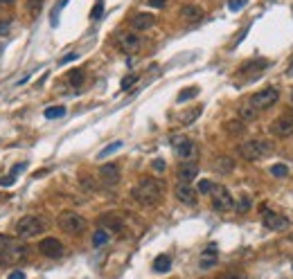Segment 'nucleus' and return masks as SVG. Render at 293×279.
<instances>
[{
    "label": "nucleus",
    "instance_id": "nucleus-7",
    "mask_svg": "<svg viewBox=\"0 0 293 279\" xmlns=\"http://www.w3.org/2000/svg\"><path fill=\"white\" fill-rule=\"evenodd\" d=\"M277 97H280V92H277V88H264V90L255 92L253 97L248 99V104H250V106H253V108L259 113V110H266V108L275 106Z\"/></svg>",
    "mask_w": 293,
    "mask_h": 279
},
{
    "label": "nucleus",
    "instance_id": "nucleus-16",
    "mask_svg": "<svg viewBox=\"0 0 293 279\" xmlns=\"http://www.w3.org/2000/svg\"><path fill=\"white\" fill-rule=\"evenodd\" d=\"M131 25H133V29H140V32L151 29L156 25V16L154 14H138V16H133Z\"/></svg>",
    "mask_w": 293,
    "mask_h": 279
},
{
    "label": "nucleus",
    "instance_id": "nucleus-49",
    "mask_svg": "<svg viewBox=\"0 0 293 279\" xmlns=\"http://www.w3.org/2000/svg\"><path fill=\"white\" fill-rule=\"evenodd\" d=\"M217 279H219V277H217Z\"/></svg>",
    "mask_w": 293,
    "mask_h": 279
},
{
    "label": "nucleus",
    "instance_id": "nucleus-27",
    "mask_svg": "<svg viewBox=\"0 0 293 279\" xmlns=\"http://www.w3.org/2000/svg\"><path fill=\"white\" fill-rule=\"evenodd\" d=\"M23 162L20 165H16L14 167V171H12V176H5V178H0V187H9V185H14V180H16V176H18V171L23 169Z\"/></svg>",
    "mask_w": 293,
    "mask_h": 279
},
{
    "label": "nucleus",
    "instance_id": "nucleus-6",
    "mask_svg": "<svg viewBox=\"0 0 293 279\" xmlns=\"http://www.w3.org/2000/svg\"><path fill=\"white\" fill-rule=\"evenodd\" d=\"M210 196H212V207L217 209V212H230V209H235L232 194H230V189H226L223 185H214Z\"/></svg>",
    "mask_w": 293,
    "mask_h": 279
},
{
    "label": "nucleus",
    "instance_id": "nucleus-33",
    "mask_svg": "<svg viewBox=\"0 0 293 279\" xmlns=\"http://www.w3.org/2000/svg\"><path fill=\"white\" fill-rule=\"evenodd\" d=\"M212 180H198V185H196V192L198 194H210L212 192Z\"/></svg>",
    "mask_w": 293,
    "mask_h": 279
},
{
    "label": "nucleus",
    "instance_id": "nucleus-41",
    "mask_svg": "<svg viewBox=\"0 0 293 279\" xmlns=\"http://www.w3.org/2000/svg\"><path fill=\"white\" fill-rule=\"evenodd\" d=\"M219 279H244V275H239V272H228V275H223Z\"/></svg>",
    "mask_w": 293,
    "mask_h": 279
},
{
    "label": "nucleus",
    "instance_id": "nucleus-36",
    "mask_svg": "<svg viewBox=\"0 0 293 279\" xmlns=\"http://www.w3.org/2000/svg\"><path fill=\"white\" fill-rule=\"evenodd\" d=\"M41 3H43V0H30V3H27L30 14H32V16L39 14V12H41Z\"/></svg>",
    "mask_w": 293,
    "mask_h": 279
},
{
    "label": "nucleus",
    "instance_id": "nucleus-17",
    "mask_svg": "<svg viewBox=\"0 0 293 279\" xmlns=\"http://www.w3.org/2000/svg\"><path fill=\"white\" fill-rule=\"evenodd\" d=\"M196 176H198V169H196L194 162H183L179 167V180L181 182H192Z\"/></svg>",
    "mask_w": 293,
    "mask_h": 279
},
{
    "label": "nucleus",
    "instance_id": "nucleus-31",
    "mask_svg": "<svg viewBox=\"0 0 293 279\" xmlns=\"http://www.w3.org/2000/svg\"><path fill=\"white\" fill-rule=\"evenodd\" d=\"M223 129H226L228 133H242V131H244V122H242V119H232V122L223 124Z\"/></svg>",
    "mask_w": 293,
    "mask_h": 279
},
{
    "label": "nucleus",
    "instance_id": "nucleus-8",
    "mask_svg": "<svg viewBox=\"0 0 293 279\" xmlns=\"http://www.w3.org/2000/svg\"><path fill=\"white\" fill-rule=\"evenodd\" d=\"M171 144H174L179 160L187 162V160H194V158H196V144L190 138H183V135H179V138L171 140Z\"/></svg>",
    "mask_w": 293,
    "mask_h": 279
},
{
    "label": "nucleus",
    "instance_id": "nucleus-19",
    "mask_svg": "<svg viewBox=\"0 0 293 279\" xmlns=\"http://www.w3.org/2000/svg\"><path fill=\"white\" fill-rule=\"evenodd\" d=\"M232 169H235V160L230 156H217V158H214V171L230 173Z\"/></svg>",
    "mask_w": 293,
    "mask_h": 279
},
{
    "label": "nucleus",
    "instance_id": "nucleus-4",
    "mask_svg": "<svg viewBox=\"0 0 293 279\" xmlns=\"http://www.w3.org/2000/svg\"><path fill=\"white\" fill-rule=\"evenodd\" d=\"M56 225H59L61 232L70 234V236H77L86 230V219L79 216L77 212H61L56 216Z\"/></svg>",
    "mask_w": 293,
    "mask_h": 279
},
{
    "label": "nucleus",
    "instance_id": "nucleus-40",
    "mask_svg": "<svg viewBox=\"0 0 293 279\" xmlns=\"http://www.w3.org/2000/svg\"><path fill=\"white\" fill-rule=\"evenodd\" d=\"M7 279H27V277H25V272H23V270H14Z\"/></svg>",
    "mask_w": 293,
    "mask_h": 279
},
{
    "label": "nucleus",
    "instance_id": "nucleus-26",
    "mask_svg": "<svg viewBox=\"0 0 293 279\" xmlns=\"http://www.w3.org/2000/svg\"><path fill=\"white\" fill-rule=\"evenodd\" d=\"M250 205H253V203H250V196H248V194H242V198L235 203V209H237L239 214H246L250 209Z\"/></svg>",
    "mask_w": 293,
    "mask_h": 279
},
{
    "label": "nucleus",
    "instance_id": "nucleus-9",
    "mask_svg": "<svg viewBox=\"0 0 293 279\" xmlns=\"http://www.w3.org/2000/svg\"><path fill=\"white\" fill-rule=\"evenodd\" d=\"M261 223L269 230H284L289 225V219H284L275 209H266V205H261Z\"/></svg>",
    "mask_w": 293,
    "mask_h": 279
},
{
    "label": "nucleus",
    "instance_id": "nucleus-14",
    "mask_svg": "<svg viewBox=\"0 0 293 279\" xmlns=\"http://www.w3.org/2000/svg\"><path fill=\"white\" fill-rule=\"evenodd\" d=\"M174 194H176V198H179L181 203H185V205H196V189L190 185V182H179L174 189Z\"/></svg>",
    "mask_w": 293,
    "mask_h": 279
},
{
    "label": "nucleus",
    "instance_id": "nucleus-48",
    "mask_svg": "<svg viewBox=\"0 0 293 279\" xmlns=\"http://www.w3.org/2000/svg\"><path fill=\"white\" fill-rule=\"evenodd\" d=\"M291 241H293V234H291Z\"/></svg>",
    "mask_w": 293,
    "mask_h": 279
},
{
    "label": "nucleus",
    "instance_id": "nucleus-46",
    "mask_svg": "<svg viewBox=\"0 0 293 279\" xmlns=\"http://www.w3.org/2000/svg\"><path fill=\"white\" fill-rule=\"evenodd\" d=\"M0 3H7V5H12V3H14V0H0Z\"/></svg>",
    "mask_w": 293,
    "mask_h": 279
},
{
    "label": "nucleus",
    "instance_id": "nucleus-3",
    "mask_svg": "<svg viewBox=\"0 0 293 279\" xmlns=\"http://www.w3.org/2000/svg\"><path fill=\"white\" fill-rule=\"evenodd\" d=\"M27 255H30L27 243L14 241L7 236L3 243V250H0V264H18V261H23Z\"/></svg>",
    "mask_w": 293,
    "mask_h": 279
},
{
    "label": "nucleus",
    "instance_id": "nucleus-13",
    "mask_svg": "<svg viewBox=\"0 0 293 279\" xmlns=\"http://www.w3.org/2000/svg\"><path fill=\"white\" fill-rule=\"evenodd\" d=\"M99 180H102L104 187H113L120 182V167L115 165V162H111V165H104L99 167Z\"/></svg>",
    "mask_w": 293,
    "mask_h": 279
},
{
    "label": "nucleus",
    "instance_id": "nucleus-18",
    "mask_svg": "<svg viewBox=\"0 0 293 279\" xmlns=\"http://www.w3.org/2000/svg\"><path fill=\"white\" fill-rule=\"evenodd\" d=\"M181 16L187 23H198V20L203 18V9L196 7V5H185V7L181 9Z\"/></svg>",
    "mask_w": 293,
    "mask_h": 279
},
{
    "label": "nucleus",
    "instance_id": "nucleus-39",
    "mask_svg": "<svg viewBox=\"0 0 293 279\" xmlns=\"http://www.w3.org/2000/svg\"><path fill=\"white\" fill-rule=\"evenodd\" d=\"M146 3L151 5V7H156V9H160V7H165L167 3H169V0H146Z\"/></svg>",
    "mask_w": 293,
    "mask_h": 279
},
{
    "label": "nucleus",
    "instance_id": "nucleus-38",
    "mask_svg": "<svg viewBox=\"0 0 293 279\" xmlns=\"http://www.w3.org/2000/svg\"><path fill=\"white\" fill-rule=\"evenodd\" d=\"M135 81H138V77H135V75H129V77H124V79H122V90H129V88L133 86Z\"/></svg>",
    "mask_w": 293,
    "mask_h": 279
},
{
    "label": "nucleus",
    "instance_id": "nucleus-43",
    "mask_svg": "<svg viewBox=\"0 0 293 279\" xmlns=\"http://www.w3.org/2000/svg\"><path fill=\"white\" fill-rule=\"evenodd\" d=\"M77 56H79V54H77V52H72V54H68V56H64V59H61V63H68V61H75V59H77Z\"/></svg>",
    "mask_w": 293,
    "mask_h": 279
},
{
    "label": "nucleus",
    "instance_id": "nucleus-34",
    "mask_svg": "<svg viewBox=\"0 0 293 279\" xmlns=\"http://www.w3.org/2000/svg\"><path fill=\"white\" fill-rule=\"evenodd\" d=\"M198 115H201V108H194V110H190V113H185L183 115V124H192Z\"/></svg>",
    "mask_w": 293,
    "mask_h": 279
},
{
    "label": "nucleus",
    "instance_id": "nucleus-24",
    "mask_svg": "<svg viewBox=\"0 0 293 279\" xmlns=\"http://www.w3.org/2000/svg\"><path fill=\"white\" fill-rule=\"evenodd\" d=\"M196 95H198V88H196V86H192V88H183V90L179 92V99H176V102L185 104V102H190V99H194Z\"/></svg>",
    "mask_w": 293,
    "mask_h": 279
},
{
    "label": "nucleus",
    "instance_id": "nucleus-11",
    "mask_svg": "<svg viewBox=\"0 0 293 279\" xmlns=\"http://www.w3.org/2000/svg\"><path fill=\"white\" fill-rule=\"evenodd\" d=\"M271 133L275 138H291L293 135V115H280L271 124Z\"/></svg>",
    "mask_w": 293,
    "mask_h": 279
},
{
    "label": "nucleus",
    "instance_id": "nucleus-21",
    "mask_svg": "<svg viewBox=\"0 0 293 279\" xmlns=\"http://www.w3.org/2000/svg\"><path fill=\"white\" fill-rule=\"evenodd\" d=\"M102 225H106L104 230H111V232H122V221L115 219L113 214H106V216L102 219Z\"/></svg>",
    "mask_w": 293,
    "mask_h": 279
},
{
    "label": "nucleus",
    "instance_id": "nucleus-32",
    "mask_svg": "<svg viewBox=\"0 0 293 279\" xmlns=\"http://www.w3.org/2000/svg\"><path fill=\"white\" fill-rule=\"evenodd\" d=\"M120 146H122V142H111V144H108V146H104V149L99 151L97 158H108V156L113 153V151H118Z\"/></svg>",
    "mask_w": 293,
    "mask_h": 279
},
{
    "label": "nucleus",
    "instance_id": "nucleus-28",
    "mask_svg": "<svg viewBox=\"0 0 293 279\" xmlns=\"http://www.w3.org/2000/svg\"><path fill=\"white\" fill-rule=\"evenodd\" d=\"M43 115L48 119H59V117H64V115H66V108L64 106H50V108H45Z\"/></svg>",
    "mask_w": 293,
    "mask_h": 279
},
{
    "label": "nucleus",
    "instance_id": "nucleus-42",
    "mask_svg": "<svg viewBox=\"0 0 293 279\" xmlns=\"http://www.w3.org/2000/svg\"><path fill=\"white\" fill-rule=\"evenodd\" d=\"M102 9H104V5L97 3V5H95V12H93V18H99V16H102Z\"/></svg>",
    "mask_w": 293,
    "mask_h": 279
},
{
    "label": "nucleus",
    "instance_id": "nucleus-10",
    "mask_svg": "<svg viewBox=\"0 0 293 279\" xmlns=\"http://www.w3.org/2000/svg\"><path fill=\"white\" fill-rule=\"evenodd\" d=\"M118 43H120V50H122V52L133 54V52H138L140 47H142V39L131 29V32H122V34L118 36Z\"/></svg>",
    "mask_w": 293,
    "mask_h": 279
},
{
    "label": "nucleus",
    "instance_id": "nucleus-37",
    "mask_svg": "<svg viewBox=\"0 0 293 279\" xmlns=\"http://www.w3.org/2000/svg\"><path fill=\"white\" fill-rule=\"evenodd\" d=\"M242 7H246V0H228V9L232 12H239Z\"/></svg>",
    "mask_w": 293,
    "mask_h": 279
},
{
    "label": "nucleus",
    "instance_id": "nucleus-45",
    "mask_svg": "<svg viewBox=\"0 0 293 279\" xmlns=\"http://www.w3.org/2000/svg\"><path fill=\"white\" fill-rule=\"evenodd\" d=\"M286 75H291V77H293V61H291V66H289V70H286Z\"/></svg>",
    "mask_w": 293,
    "mask_h": 279
},
{
    "label": "nucleus",
    "instance_id": "nucleus-44",
    "mask_svg": "<svg viewBox=\"0 0 293 279\" xmlns=\"http://www.w3.org/2000/svg\"><path fill=\"white\" fill-rule=\"evenodd\" d=\"M9 32V23H5V20H0V34H7Z\"/></svg>",
    "mask_w": 293,
    "mask_h": 279
},
{
    "label": "nucleus",
    "instance_id": "nucleus-20",
    "mask_svg": "<svg viewBox=\"0 0 293 279\" xmlns=\"http://www.w3.org/2000/svg\"><path fill=\"white\" fill-rule=\"evenodd\" d=\"M239 119H242V122H253V119H257V110L246 102L239 106Z\"/></svg>",
    "mask_w": 293,
    "mask_h": 279
},
{
    "label": "nucleus",
    "instance_id": "nucleus-15",
    "mask_svg": "<svg viewBox=\"0 0 293 279\" xmlns=\"http://www.w3.org/2000/svg\"><path fill=\"white\" fill-rule=\"evenodd\" d=\"M271 63L266 61V59H259V61H250V63H246V66H242V70H239V75L242 77H257L261 70H266Z\"/></svg>",
    "mask_w": 293,
    "mask_h": 279
},
{
    "label": "nucleus",
    "instance_id": "nucleus-1",
    "mask_svg": "<svg viewBox=\"0 0 293 279\" xmlns=\"http://www.w3.org/2000/svg\"><path fill=\"white\" fill-rule=\"evenodd\" d=\"M163 189H165V185L158 180V178L146 176L131 189V196H133L135 203L144 205V207H151V205H156L160 198H163Z\"/></svg>",
    "mask_w": 293,
    "mask_h": 279
},
{
    "label": "nucleus",
    "instance_id": "nucleus-2",
    "mask_svg": "<svg viewBox=\"0 0 293 279\" xmlns=\"http://www.w3.org/2000/svg\"><path fill=\"white\" fill-rule=\"evenodd\" d=\"M239 156L244 158V160H250V162H255V160H259V158H264V156H269L271 151H273V144H271L269 140H259V138H253V140H246L239 144Z\"/></svg>",
    "mask_w": 293,
    "mask_h": 279
},
{
    "label": "nucleus",
    "instance_id": "nucleus-25",
    "mask_svg": "<svg viewBox=\"0 0 293 279\" xmlns=\"http://www.w3.org/2000/svg\"><path fill=\"white\" fill-rule=\"evenodd\" d=\"M68 83H70L72 88H79L83 83V72L81 70H70L68 72Z\"/></svg>",
    "mask_w": 293,
    "mask_h": 279
},
{
    "label": "nucleus",
    "instance_id": "nucleus-35",
    "mask_svg": "<svg viewBox=\"0 0 293 279\" xmlns=\"http://www.w3.org/2000/svg\"><path fill=\"white\" fill-rule=\"evenodd\" d=\"M151 169H154L156 173H163L167 169V165H165V160H160V158H156L154 162H151Z\"/></svg>",
    "mask_w": 293,
    "mask_h": 279
},
{
    "label": "nucleus",
    "instance_id": "nucleus-12",
    "mask_svg": "<svg viewBox=\"0 0 293 279\" xmlns=\"http://www.w3.org/2000/svg\"><path fill=\"white\" fill-rule=\"evenodd\" d=\"M39 250L43 257H50V259H59L61 255H64V243H61L59 239H54V236H48V239H43L39 243Z\"/></svg>",
    "mask_w": 293,
    "mask_h": 279
},
{
    "label": "nucleus",
    "instance_id": "nucleus-47",
    "mask_svg": "<svg viewBox=\"0 0 293 279\" xmlns=\"http://www.w3.org/2000/svg\"><path fill=\"white\" fill-rule=\"evenodd\" d=\"M291 104H293V90H291Z\"/></svg>",
    "mask_w": 293,
    "mask_h": 279
},
{
    "label": "nucleus",
    "instance_id": "nucleus-22",
    "mask_svg": "<svg viewBox=\"0 0 293 279\" xmlns=\"http://www.w3.org/2000/svg\"><path fill=\"white\" fill-rule=\"evenodd\" d=\"M169 268H171V259L167 255H158L156 257V261H154V270L156 272H169Z\"/></svg>",
    "mask_w": 293,
    "mask_h": 279
},
{
    "label": "nucleus",
    "instance_id": "nucleus-23",
    "mask_svg": "<svg viewBox=\"0 0 293 279\" xmlns=\"http://www.w3.org/2000/svg\"><path fill=\"white\" fill-rule=\"evenodd\" d=\"M108 230H104V228H99V230H95V234H93V245L95 248H102V245H106L108 243Z\"/></svg>",
    "mask_w": 293,
    "mask_h": 279
},
{
    "label": "nucleus",
    "instance_id": "nucleus-29",
    "mask_svg": "<svg viewBox=\"0 0 293 279\" xmlns=\"http://www.w3.org/2000/svg\"><path fill=\"white\" fill-rule=\"evenodd\" d=\"M269 171H271V176H273V178H286V176H289V167L282 165V162H280V165H273Z\"/></svg>",
    "mask_w": 293,
    "mask_h": 279
},
{
    "label": "nucleus",
    "instance_id": "nucleus-30",
    "mask_svg": "<svg viewBox=\"0 0 293 279\" xmlns=\"http://www.w3.org/2000/svg\"><path fill=\"white\" fill-rule=\"evenodd\" d=\"M66 5H68V0H59V3L54 5V9H52V18H50L52 27H56V23H59V12L66 7Z\"/></svg>",
    "mask_w": 293,
    "mask_h": 279
},
{
    "label": "nucleus",
    "instance_id": "nucleus-5",
    "mask_svg": "<svg viewBox=\"0 0 293 279\" xmlns=\"http://www.w3.org/2000/svg\"><path fill=\"white\" fill-rule=\"evenodd\" d=\"M45 221L39 216H23L16 223V234L20 239H34V236H41L45 232Z\"/></svg>",
    "mask_w": 293,
    "mask_h": 279
}]
</instances>
